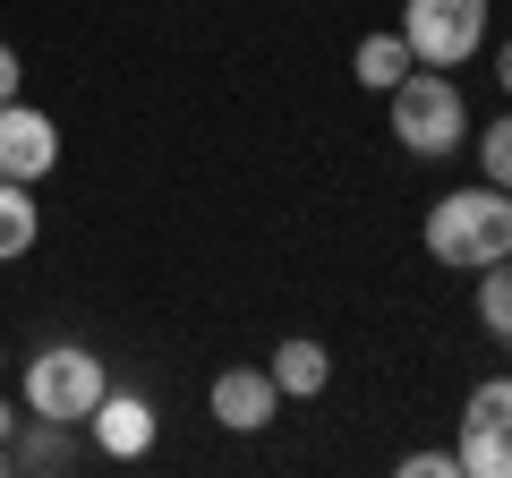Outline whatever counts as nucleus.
<instances>
[{
	"label": "nucleus",
	"mask_w": 512,
	"mask_h": 478,
	"mask_svg": "<svg viewBox=\"0 0 512 478\" xmlns=\"http://www.w3.org/2000/svg\"><path fill=\"white\" fill-rule=\"evenodd\" d=\"M103 393H111V368L94 359L86 342H43L35 359L18 368V402L43 410V419H69V427H86Z\"/></svg>",
	"instance_id": "7ed1b4c3"
},
{
	"label": "nucleus",
	"mask_w": 512,
	"mask_h": 478,
	"mask_svg": "<svg viewBox=\"0 0 512 478\" xmlns=\"http://www.w3.org/2000/svg\"><path fill=\"white\" fill-rule=\"evenodd\" d=\"M9 453H18V478H60V470H77V427L26 410L18 436H9Z\"/></svg>",
	"instance_id": "1a4fd4ad"
},
{
	"label": "nucleus",
	"mask_w": 512,
	"mask_h": 478,
	"mask_svg": "<svg viewBox=\"0 0 512 478\" xmlns=\"http://www.w3.org/2000/svg\"><path fill=\"white\" fill-rule=\"evenodd\" d=\"M52 163H60V129L43 120L35 103H0V180H26V188H35Z\"/></svg>",
	"instance_id": "423d86ee"
},
{
	"label": "nucleus",
	"mask_w": 512,
	"mask_h": 478,
	"mask_svg": "<svg viewBox=\"0 0 512 478\" xmlns=\"http://www.w3.org/2000/svg\"><path fill=\"white\" fill-rule=\"evenodd\" d=\"M410 69H419V60H410L402 26H393V35H359V52H350V77H359L367 94H393V86H402Z\"/></svg>",
	"instance_id": "9b49d317"
},
{
	"label": "nucleus",
	"mask_w": 512,
	"mask_h": 478,
	"mask_svg": "<svg viewBox=\"0 0 512 478\" xmlns=\"http://www.w3.org/2000/svg\"><path fill=\"white\" fill-rule=\"evenodd\" d=\"M427 257L453 265V274H478V265L512 257V188L470 180L453 197H436L427 205Z\"/></svg>",
	"instance_id": "f257e3e1"
},
{
	"label": "nucleus",
	"mask_w": 512,
	"mask_h": 478,
	"mask_svg": "<svg viewBox=\"0 0 512 478\" xmlns=\"http://www.w3.org/2000/svg\"><path fill=\"white\" fill-rule=\"evenodd\" d=\"M478 325H487V333H512V257L478 265Z\"/></svg>",
	"instance_id": "ddd939ff"
},
{
	"label": "nucleus",
	"mask_w": 512,
	"mask_h": 478,
	"mask_svg": "<svg viewBox=\"0 0 512 478\" xmlns=\"http://www.w3.org/2000/svg\"><path fill=\"white\" fill-rule=\"evenodd\" d=\"M35 239H43L35 188H26V180H0V265H9V257H26Z\"/></svg>",
	"instance_id": "f8f14e48"
},
{
	"label": "nucleus",
	"mask_w": 512,
	"mask_h": 478,
	"mask_svg": "<svg viewBox=\"0 0 512 478\" xmlns=\"http://www.w3.org/2000/svg\"><path fill=\"white\" fill-rule=\"evenodd\" d=\"M461 478H512V368L470 385L461 402Z\"/></svg>",
	"instance_id": "39448f33"
},
{
	"label": "nucleus",
	"mask_w": 512,
	"mask_h": 478,
	"mask_svg": "<svg viewBox=\"0 0 512 478\" xmlns=\"http://www.w3.org/2000/svg\"><path fill=\"white\" fill-rule=\"evenodd\" d=\"M478 180L512 188V111H504V120H487V129H478Z\"/></svg>",
	"instance_id": "4468645a"
},
{
	"label": "nucleus",
	"mask_w": 512,
	"mask_h": 478,
	"mask_svg": "<svg viewBox=\"0 0 512 478\" xmlns=\"http://www.w3.org/2000/svg\"><path fill=\"white\" fill-rule=\"evenodd\" d=\"M0 478H18V453H9V444H0Z\"/></svg>",
	"instance_id": "6ab92c4d"
},
{
	"label": "nucleus",
	"mask_w": 512,
	"mask_h": 478,
	"mask_svg": "<svg viewBox=\"0 0 512 478\" xmlns=\"http://www.w3.org/2000/svg\"><path fill=\"white\" fill-rule=\"evenodd\" d=\"M495 342H504V359H512V333H495Z\"/></svg>",
	"instance_id": "aec40b11"
},
{
	"label": "nucleus",
	"mask_w": 512,
	"mask_h": 478,
	"mask_svg": "<svg viewBox=\"0 0 512 478\" xmlns=\"http://www.w3.org/2000/svg\"><path fill=\"white\" fill-rule=\"evenodd\" d=\"M265 376H274L282 402H316V393L333 385V350H325V342H308V333H291V342L265 359Z\"/></svg>",
	"instance_id": "9d476101"
},
{
	"label": "nucleus",
	"mask_w": 512,
	"mask_h": 478,
	"mask_svg": "<svg viewBox=\"0 0 512 478\" xmlns=\"http://www.w3.org/2000/svg\"><path fill=\"white\" fill-rule=\"evenodd\" d=\"M402 478H461V453H444V444H419V453H402Z\"/></svg>",
	"instance_id": "2eb2a0df"
},
{
	"label": "nucleus",
	"mask_w": 512,
	"mask_h": 478,
	"mask_svg": "<svg viewBox=\"0 0 512 478\" xmlns=\"http://www.w3.org/2000/svg\"><path fill=\"white\" fill-rule=\"evenodd\" d=\"M0 376H9V350H0Z\"/></svg>",
	"instance_id": "412c9836"
},
{
	"label": "nucleus",
	"mask_w": 512,
	"mask_h": 478,
	"mask_svg": "<svg viewBox=\"0 0 512 478\" xmlns=\"http://www.w3.org/2000/svg\"><path fill=\"white\" fill-rule=\"evenodd\" d=\"M205 410H214L231 436H256V427H274L282 393H274V376H265V368H222L214 393H205Z\"/></svg>",
	"instance_id": "0eeeda50"
},
{
	"label": "nucleus",
	"mask_w": 512,
	"mask_h": 478,
	"mask_svg": "<svg viewBox=\"0 0 512 478\" xmlns=\"http://www.w3.org/2000/svg\"><path fill=\"white\" fill-rule=\"evenodd\" d=\"M86 436L103 444L111 461H137V453H154V402H137V393H120V385H111L103 402H94Z\"/></svg>",
	"instance_id": "6e6552de"
},
{
	"label": "nucleus",
	"mask_w": 512,
	"mask_h": 478,
	"mask_svg": "<svg viewBox=\"0 0 512 478\" xmlns=\"http://www.w3.org/2000/svg\"><path fill=\"white\" fill-rule=\"evenodd\" d=\"M384 111H393V137H402L410 154H427V163H444V154L470 146V103H461V86L444 69H410L402 86L384 94Z\"/></svg>",
	"instance_id": "f03ea898"
},
{
	"label": "nucleus",
	"mask_w": 512,
	"mask_h": 478,
	"mask_svg": "<svg viewBox=\"0 0 512 478\" xmlns=\"http://www.w3.org/2000/svg\"><path fill=\"white\" fill-rule=\"evenodd\" d=\"M9 436H18V410H9V402H0V444H9Z\"/></svg>",
	"instance_id": "a211bd4d"
},
{
	"label": "nucleus",
	"mask_w": 512,
	"mask_h": 478,
	"mask_svg": "<svg viewBox=\"0 0 512 478\" xmlns=\"http://www.w3.org/2000/svg\"><path fill=\"white\" fill-rule=\"evenodd\" d=\"M402 43L419 69H461L487 43V0H402Z\"/></svg>",
	"instance_id": "20e7f679"
},
{
	"label": "nucleus",
	"mask_w": 512,
	"mask_h": 478,
	"mask_svg": "<svg viewBox=\"0 0 512 478\" xmlns=\"http://www.w3.org/2000/svg\"><path fill=\"white\" fill-rule=\"evenodd\" d=\"M18 77H26V60H18V43H0V103H18Z\"/></svg>",
	"instance_id": "dca6fc26"
},
{
	"label": "nucleus",
	"mask_w": 512,
	"mask_h": 478,
	"mask_svg": "<svg viewBox=\"0 0 512 478\" xmlns=\"http://www.w3.org/2000/svg\"><path fill=\"white\" fill-rule=\"evenodd\" d=\"M495 86H504V103H512V43L495 52Z\"/></svg>",
	"instance_id": "f3484780"
}]
</instances>
